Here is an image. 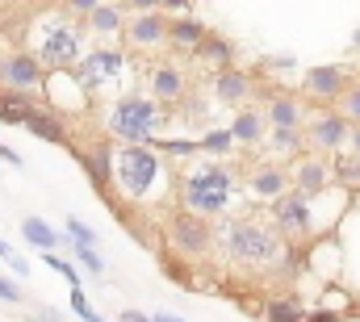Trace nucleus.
Instances as JSON below:
<instances>
[{
  "mask_svg": "<svg viewBox=\"0 0 360 322\" xmlns=\"http://www.w3.org/2000/svg\"><path fill=\"white\" fill-rule=\"evenodd\" d=\"M214 226H218V251L248 276H289L297 268V247L281 239L272 218L231 214Z\"/></svg>",
  "mask_w": 360,
  "mask_h": 322,
  "instance_id": "nucleus-1",
  "label": "nucleus"
},
{
  "mask_svg": "<svg viewBox=\"0 0 360 322\" xmlns=\"http://www.w3.org/2000/svg\"><path fill=\"white\" fill-rule=\"evenodd\" d=\"M25 51L51 76L76 72L89 55V25L72 8H34L25 21Z\"/></svg>",
  "mask_w": 360,
  "mask_h": 322,
  "instance_id": "nucleus-2",
  "label": "nucleus"
},
{
  "mask_svg": "<svg viewBox=\"0 0 360 322\" xmlns=\"http://www.w3.org/2000/svg\"><path fill=\"white\" fill-rule=\"evenodd\" d=\"M180 188V176H172V160L160 147H117V172L113 193L130 205H164Z\"/></svg>",
  "mask_w": 360,
  "mask_h": 322,
  "instance_id": "nucleus-3",
  "label": "nucleus"
},
{
  "mask_svg": "<svg viewBox=\"0 0 360 322\" xmlns=\"http://www.w3.org/2000/svg\"><path fill=\"white\" fill-rule=\"evenodd\" d=\"M243 197V188H239V176H235V167L222 160H201L188 163L184 172H180V188H176V201L188 210V214H197V218H231V205Z\"/></svg>",
  "mask_w": 360,
  "mask_h": 322,
  "instance_id": "nucleus-4",
  "label": "nucleus"
},
{
  "mask_svg": "<svg viewBox=\"0 0 360 322\" xmlns=\"http://www.w3.org/2000/svg\"><path fill=\"white\" fill-rule=\"evenodd\" d=\"M164 109L147 92L113 96L105 109V134L117 139V147H155L164 134Z\"/></svg>",
  "mask_w": 360,
  "mask_h": 322,
  "instance_id": "nucleus-5",
  "label": "nucleus"
},
{
  "mask_svg": "<svg viewBox=\"0 0 360 322\" xmlns=\"http://www.w3.org/2000/svg\"><path fill=\"white\" fill-rule=\"evenodd\" d=\"M76 76L89 88V96H101V92L126 96L122 88L134 80V55H130L126 46H113V42L89 46V55H84V63L76 67Z\"/></svg>",
  "mask_w": 360,
  "mask_h": 322,
  "instance_id": "nucleus-6",
  "label": "nucleus"
},
{
  "mask_svg": "<svg viewBox=\"0 0 360 322\" xmlns=\"http://www.w3.org/2000/svg\"><path fill=\"white\" fill-rule=\"evenodd\" d=\"M164 239L172 251H180L184 259H205V255H214V247H218V226L210 222V218H197V214H188V210H176L168 222H164Z\"/></svg>",
  "mask_w": 360,
  "mask_h": 322,
  "instance_id": "nucleus-7",
  "label": "nucleus"
},
{
  "mask_svg": "<svg viewBox=\"0 0 360 322\" xmlns=\"http://www.w3.org/2000/svg\"><path fill=\"white\" fill-rule=\"evenodd\" d=\"M72 155H76V163L89 172L92 188H101L105 201H113V197H117V193H113V172H117V147H113V139L101 130V134L84 139V143H76Z\"/></svg>",
  "mask_w": 360,
  "mask_h": 322,
  "instance_id": "nucleus-8",
  "label": "nucleus"
},
{
  "mask_svg": "<svg viewBox=\"0 0 360 322\" xmlns=\"http://www.w3.org/2000/svg\"><path fill=\"white\" fill-rule=\"evenodd\" d=\"M51 72L25 51V46H4L0 51V88L4 92H30L38 96V88H46Z\"/></svg>",
  "mask_w": 360,
  "mask_h": 322,
  "instance_id": "nucleus-9",
  "label": "nucleus"
},
{
  "mask_svg": "<svg viewBox=\"0 0 360 322\" xmlns=\"http://www.w3.org/2000/svg\"><path fill=\"white\" fill-rule=\"evenodd\" d=\"M352 72L344 63H319L302 76V96L314 101V109H335L344 101V92L352 88Z\"/></svg>",
  "mask_w": 360,
  "mask_h": 322,
  "instance_id": "nucleus-10",
  "label": "nucleus"
},
{
  "mask_svg": "<svg viewBox=\"0 0 360 322\" xmlns=\"http://www.w3.org/2000/svg\"><path fill=\"white\" fill-rule=\"evenodd\" d=\"M143 88L160 109H172L188 96V72L180 67L176 59H151L143 67Z\"/></svg>",
  "mask_w": 360,
  "mask_h": 322,
  "instance_id": "nucleus-11",
  "label": "nucleus"
},
{
  "mask_svg": "<svg viewBox=\"0 0 360 322\" xmlns=\"http://www.w3.org/2000/svg\"><path fill=\"white\" fill-rule=\"evenodd\" d=\"M293 193V180H289V167L276 160H256L248 172H243V197L252 201H264V205H276Z\"/></svg>",
  "mask_w": 360,
  "mask_h": 322,
  "instance_id": "nucleus-12",
  "label": "nucleus"
},
{
  "mask_svg": "<svg viewBox=\"0 0 360 322\" xmlns=\"http://www.w3.org/2000/svg\"><path fill=\"white\" fill-rule=\"evenodd\" d=\"M352 143V122L340 109H314L306 122V147L310 151H344Z\"/></svg>",
  "mask_w": 360,
  "mask_h": 322,
  "instance_id": "nucleus-13",
  "label": "nucleus"
},
{
  "mask_svg": "<svg viewBox=\"0 0 360 322\" xmlns=\"http://www.w3.org/2000/svg\"><path fill=\"white\" fill-rule=\"evenodd\" d=\"M168 30H172V17L160 4V8L134 13L126 21V34L122 38H126V51H160V46H168Z\"/></svg>",
  "mask_w": 360,
  "mask_h": 322,
  "instance_id": "nucleus-14",
  "label": "nucleus"
},
{
  "mask_svg": "<svg viewBox=\"0 0 360 322\" xmlns=\"http://www.w3.org/2000/svg\"><path fill=\"white\" fill-rule=\"evenodd\" d=\"M289 180H293V193H302V197H323V193L335 188L331 160L327 155H314V151H306L302 160L289 163Z\"/></svg>",
  "mask_w": 360,
  "mask_h": 322,
  "instance_id": "nucleus-15",
  "label": "nucleus"
},
{
  "mask_svg": "<svg viewBox=\"0 0 360 322\" xmlns=\"http://www.w3.org/2000/svg\"><path fill=\"white\" fill-rule=\"evenodd\" d=\"M210 92H214L218 105H231V109L239 113V109H248V101H252V92H256V76L243 72V67L218 72V76H210Z\"/></svg>",
  "mask_w": 360,
  "mask_h": 322,
  "instance_id": "nucleus-16",
  "label": "nucleus"
},
{
  "mask_svg": "<svg viewBox=\"0 0 360 322\" xmlns=\"http://www.w3.org/2000/svg\"><path fill=\"white\" fill-rule=\"evenodd\" d=\"M264 113H269L272 130H306V122H310L314 109L306 105V96H293V92H269Z\"/></svg>",
  "mask_w": 360,
  "mask_h": 322,
  "instance_id": "nucleus-17",
  "label": "nucleus"
},
{
  "mask_svg": "<svg viewBox=\"0 0 360 322\" xmlns=\"http://www.w3.org/2000/svg\"><path fill=\"white\" fill-rule=\"evenodd\" d=\"M226 130L235 134V143H239V147H264V139L272 134L269 113H264V109H256V105L239 109V113L231 117V126H226Z\"/></svg>",
  "mask_w": 360,
  "mask_h": 322,
  "instance_id": "nucleus-18",
  "label": "nucleus"
},
{
  "mask_svg": "<svg viewBox=\"0 0 360 322\" xmlns=\"http://www.w3.org/2000/svg\"><path fill=\"white\" fill-rule=\"evenodd\" d=\"M38 143H55V147H76L72 143V122L63 117V113H55L51 105H42L34 117H30V126H25Z\"/></svg>",
  "mask_w": 360,
  "mask_h": 322,
  "instance_id": "nucleus-19",
  "label": "nucleus"
},
{
  "mask_svg": "<svg viewBox=\"0 0 360 322\" xmlns=\"http://www.w3.org/2000/svg\"><path fill=\"white\" fill-rule=\"evenodd\" d=\"M235 55H239V51H235V42H231V38H222V34H214V30H210V38L193 51V59H197L201 67H210L214 76H218V72L239 67V63H235Z\"/></svg>",
  "mask_w": 360,
  "mask_h": 322,
  "instance_id": "nucleus-20",
  "label": "nucleus"
},
{
  "mask_svg": "<svg viewBox=\"0 0 360 322\" xmlns=\"http://www.w3.org/2000/svg\"><path fill=\"white\" fill-rule=\"evenodd\" d=\"M210 38V25L193 13H176L172 17V30H168V46L172 51H197L201 42Z\"/></svg>",
  "mask_w": 360,
  "mask_h": 322,
  "instance_id": "nucleus-21",
  "label": "nucleus"
},
{
  "mask_svg": "<svg viewBox=\"0 0 360 322\" xmlns=\"http://www.w3.org/2000/svg\"><path fill=\"white\" fill-rule=\"evenodd\" d=\"M38 96L30 92H4L0 88V126H30V117L38 113Z\"/></svg>",
  "mask_w": 360,
  "mask_h": 322,
  "instance_id": "nucleus-22",
  "label": "nucleus"
},
{
  "mask_svg": "<svg viewBox=\"0 0 360 322\" xmlns=\"http://www.w3.org/2000/svg\"><path fill=\"white\" fill-rule=\"evenodd\" d=\"M310 147H306V130H272L269 134V160H276V163H289L293 160H302Z\"/></svg>",
  "mask_w": 360,
  "mask_h": 322,
  "instance_id": "nucleus-23",
  "label": "nucleus"
},
{
  "mask_svg": "<svg viewBox=\"0 0 360 322\" xmlns=\"http://www.w3.org/2000/svg\"><path fill=\"white\" fill-rule=\"evenodd\" d=\"M126 4H96V13H92L89 21V34H96V38H117V34H126Z\"/></svg>",
  "mask_w": 360,
  "mask_h": 322,
  "instance_id": "nucleus-24",
  "label": "nucleus"
},
{
  "mask_svg": "<svg viewBox=\"0 0 360 322\" xmlns=\"http://www.w3.org/2000/svg\"><path fill=\"white\" fill-rule=\"evenodd\" d=\"M331 172H335V188H344V193H356L360 188V155L356 151L331 155Z\"/></svg>",
  "mask_w": 360,
  "mask_h": 322,
  "instance_id": "nucleus-25",
  "label": "nucleus"
},
{
  "mask_svg": "<svg viewBox=\"0 0 360 322\" xmlns=\"http://www.w3.org/2000/svg\"><path fill=\"white\" fill-rule=\"evenodd\" d=\"M21 239L30 243V247H38V251H46V255H55V247L63 243L42 218H21Z\"/></svg>",
  "mask_w": 360,
  "mask_h": 322,
  "instance_id": "nucleus-26",
  "label": "nucleus"
},
{
  "mask_svg": "<svg viewBox=\"0 0 360 322\" xmlns=\"http://www.w3.org/2000/svg\"><path fill=\"white\" fill-rule=\"evenodd\" d=\"M155 147H160V151H164L172 163H184V167H188V163H197L201 155H205V151H201V139H160Z\"/></svg>",
  "mask_w": 360,
  "mask_h": 322,
  "instance_id": "nucleus-27",
  "label": "nucleus"
},
{
  "mask_svg": "<svg viewBox=\"0 0 360 322\" xmlns=\"http://www.w3.org/2000/svg\"><path fill=\"white\" fill-rule=\"evenodd\" d=\"M235 147H239V143H235V134H231V130H205V134H201V151H205V160H231V155H235Z\"/></svg>",
  "mask_w": 360,
  "mask_h": 322,
  "instance_id": "nucleus-28",
  "label": "nucleus"
},
{
  "mask_svg": "<svg viewBox=\"0 0 360 322\" xmlns=\"http://www.w3.org/2000/svg\"><path fill=\"white\" fill-rule=\"evenodd\" d=\"M264 322H306V310L293 293H285V297H272L264 306Z\"/></svg>",
  "mask_w": 360,
  "mask_h": 322,
  "instance_id": "nucleus-29",
  "label": "nucleus"
},
{
  "mask_svg": "<svg viewBox=\"0 0 360 322\" xmlns=\"http://www.w3.org/2000/svg\"><path fill=\"white\" fill-rule=\"evenodd\" d=\"M0 259L13 268V276H17V281H25V276H30V259H25V255H17L8 239H0Z\"/></svg>",
  "mask_w": 360,
  "mask_h": 322,
  "instance_id": "nucleus-30",
  "label": "nucleus"
},
{
  "mask_svg": "<svg viewBox=\"0 0 360 322\" xmlns=\"http://www.w3.org/2000/svg\"><path fill=\"white\" fill-rule=\"evenodd\" d=\"M68 239H72V247H96V231L80 218H68Z\"/></svg>",
  "mask_w": 360,
  "mask_h": 322,
  "instance_id": "nucleus-31",
  "label": "nucleus"
},
{
  "mask_svg": "<svg viewBox=\"0 0 360 322\" xmlns=\"http://www.w3.org/2000/svg\"><path fill=\"white\" fill-rule=\"evenodd\" d=\"M335 109H340V113H344V117H348V122H352V126H360V80L352 84V88H348V92H344V101H340V105H335Z\"/></svg>",
  "mask_w": 360,
  "mask_h": 322,
  "instance_id": "nucleus-32",
  "label": "nucleus"
},
{
  "mask_svg": "<svg viewBox=\"0 0 360 322\" xmlns=\"http://www.w3.org/2000/svg\"><path fill=\"white\" fill-rule=\"evenodd\" d=\"M46 264H51V268L72 285V289H84V281H80V272H76V264H72V259H63V255H46Z\"/></svg>",
  "mask_w": 360,
  "mask_h": 322,
  "instance_id": "nucleus-33",
  "label": "nucleus"
},
{
  "mask_svg": "<svg viewBox=\"0 0 360 322\" xmlns=\"http://www.w3.org/2000/svg\"><path fill=\"white\" fill-rule=\"evenodd\" d=\"M72 310L80 314V322H105L96 310H92V302H89V293H84V289H72Z\"/></svg>",
  "mask_w": 360,
  "mask_h": 322,
  "instance_id": "nucleus-34",
  "label": "nucleus"
},
{
  "mask_svg": "<svg viewBox=\"0 0 360 322\" xmlns=\"http://www.w3.org/2000/svg\"><path fill=\"white\" fill-rule=\"evenodd\" d=\"M0 302H8V306H21L25 302V289L13 276H4V272H0Z\"/></svg>",
  "mask_w": 360,
  "mask_h": 322,
  "instance_id": "nucleus-35",
  "label": "nucleus"
},
{
  "mask_svg": "<svg viewBox=\"0 0 360 322\" xmlns=\"http://www.w3.org/2000/svg\"><path fill=\"white\" fill-rule=\"evenodd\" d=\"M76 259H80L89 272H96V276L105 272V259H101V251H96V247H76Z\"/></svg>",
  "mask_w": 360,
  "mask_h": 322,
  "instance_id": "nucleus-36",
  "label": "nucleus"
},
{
  "mask_svg": "<svg viewBox=\"0 0 360 322\" xmlns=\"http://www.w3.org/2000/svg\"><path fill=\"white\" fill-rule=\"evenodd\" d=\"M293 63H297L293 55H272V59H269V67H272V72H289Z\"/></svg>",
  "mask_w": 360,
  "mask_h": 322,
  "instance_id": "nucleus-37",
  "label": "nucleus"
},
{
  "mask_svg": "<svg viewBox=\"0 0 360 322\" xmlns=\"http://www.w3.org/2000/svg\"><path fill=\"white\" fill-rule=\"evenodd\" d=\"M306 322H340V310H310Z\"/></svg>",
  "mask_w": 360,
  "mask_h": 322,
  "instance_id": "nucleus-38",
  "label": "nucleus"
},
{
  "mask_svg": "<svg viewBox=\"0 0 360 322\" xmlns=\"http://www.w3.org/2000/svg\"><path fill=\"white\" fill-rule=\"evenodd\" d=\"M0 160H4V163H13V167H17V172H21V167H25V160H21V155H17V151H13V147H4V143H0Z\"/></svg>",
  "mask_w": 360,
  "mask_h": 322,
  "instance_id": "nucleus-39",
  "label": "nucleus"
},
{
  "mask_svg": "<svg viewBox=\"0 0 360 322\" xmlns=\"http://www.w3.org/2000/svg\"><path fill=\"white\" fill-rule=\"evenodd\" d=\"M117 322H155V318H151V314H143V310H122Z\"/></svg>",
  "mask_w": 360,
  "mask_h": 322,
  "instance_id": "nucleus-40",
  "label": "nucleus"
},
{
  "mask_svg": "<svg viewBox=\"0 0 360 322\" xmlns=\"http://www.w3.org/2000/svg\"><path fill=\"white\" fill-rule=\"evenodd\" d=\"M38 322H63V314L51 310V306H42V310H38Z\"/></svg>",
  "mask_w": 360,
  "mask_h": 322,
  "instance_id": "nucleus-41",
  "label": "nucleus"
},
{
  "mask_svg": "<svg viewBox=\"0 0 360 322\" xmlns=\"http://www.w3.org/2000/svg\"><path fill=\"white\" fill-rule=\"evenodd\" d=\"M151 318H155V322H184L180 314H168V310H160V314H151Z\"/></svg>",
  "mask_w": 360,
  "mask_h": 322,
  "instance_id": "nucleus-42",
  "label": "nucleus"
},
{
  "mask_svg": "<svg viewBox=\"0 0 360 322\" xmlns=\"http://www.w3.org/2000/svg\"><path fill=\"white\" fill-rule=\"evenodd\" d=\"M348 147H352V151L360 155V126H352V143H348Z\"/></svg>",
  "mask_w": 360,
  "mask_h": 322,
  "instance_id": "nucleus-43",
  "label": "nucleus"
},
{
  "mask_svg": "<svg viewBox=\"0 0 360 322\" xmlns=\"http://www.w3.org/2000/svg\"><path fill=\"white\" fill-rule=\"evenodd\" d=\"M352 46H356V51H360V30H356V34H352Z\"/></svg>",
  "mask_w": 360,
  "mask_h": 322,
  "instance_id": "nucleus-44",
  "label": "nucleus"
}]
</instances>
